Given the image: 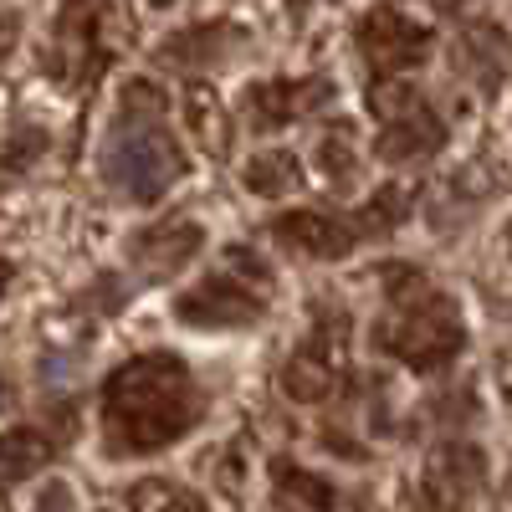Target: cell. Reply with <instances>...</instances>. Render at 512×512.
I'll use <instances>...</instances> for the list:
<instances>
[{"label":"cell","mask_w":512,"mask_h":512,"mask_svg":"<svg viewBox=\"0 0 512 512\" xmlns=\"http://www.w3.org/2000/svg\"><path fill=\"white\" fill-rule=\"evenodd\" d=\"M390 292V318L374 323V349L390 354L420 374L446 369L466 349V323L446 292H436L415 267H390L384 272Z\"/></svg>","instance_id":"obj_2"},{"label":"cell","mask_w":512,"mask_h":512,"mask_svg":"<svg viewBox=\"0 0 512 512\" xmlns=\"http://www.w3.org/2000/svg\"><path fill=\"white\" fill-rule=\"evenodd\" d=\"M16 512H72V487L67 482H41L31 502H16Z\"/></svg>","instance_id":"obj_22"},{"label":"cell","mask_w":512,"mask_h":512,"mask_svg":"<svg viewBox=\"0 0 512 512\" xmlns=\"http://www.w3.org/2000/svg\"><path fill=\"white\" fill-rule=\"evenodd\" d=\"M272 487H277V507L282 512H333L338 507V487L308 466L292 461H272Z\"/></svg>","instance_id":"obj_14"},{"label":"cell","mask_w":512,"mask_h":512,"mask_svg":"<svg viewBox=\"0 0 512 512\" xmlns=\"http://www.w3.org/2000/svg\"><path fill=\"white\" fill-rule=\"evenodd\" d=\"M241 185L251 195H262V200H282V195H292L297 185H303V164H297V154H287V149H267L241 169Z\"/></svg>","instance_id":"obj_17"},{"label":"cell","mask_w":512,"mask_h":512,"mask_svg":"<svg viewBox=\"0 0 512 512\" xmlns=\"http://www.w3.org/2000/svg\"><path fill=\"white\" fill-rule=\"evenodd\" d=\"M200 246H205V231L195 221H159V226L134 236V262L149 277H169V272H180Z\"/></svg>","instance_id":"obj_12"},{"label":"cell","mask_w":512,"mask_h":512,"mask_svg":"<svg viewBox=\"0 0 512 512\" xmlns=\"http://www.w3.org/2000/svg\"><path fill=\"white\" fill-rule=\"evenodd\" d=\"M185 118H190V134L210 159H226L231 154V113L221 108V93L210 82H185Z\"/></svg>","instance_id":"obj_13"},{"label":"cell","mask_w":512,"mask_h":512,"mask_svg":"<svg viewBox=\"0 0 512 512\" xmlns=\"http://www.w3.org/2000/svg\"><path fill=\"white\" fill-rule=\"evenodd\" d=\"M200 420V390L185 359L139 354L103 379V441L113 456H149L175 446Z\"/></svg>","instance_id":"obj_1"},{"label":"cell","mask_w":512,"mask_h":512,"mask_svg":"<svg viewBox=\"0 0 512 512\" xmlns=\"http://www.w3.org/2000/svg\"><path fill=\"white\" fill-rule=\"evenodd\" d=\"M262 313H267V297L251 292V287H241V282L226 277V272H210V277H200L190 292L175 297V318H180L185 328H246V323L262 318Z\"/></svg>","instance_id":"obj_7"},{"label":"cell","mask_w":512,"mask_h":512,"mask_svg":"<svg viewBox=\"0 0 512 512\" xmlns=\"http://www.w3.org/2000/svg\"><path fill=\"white\" fill-rule=\"evenodd\" d=\"M328 98H333V88L323 77H272V82H251L241 108H246V118L262 128V134H272V128H282L292 118L318 113Z\"/></svg>","instance_id":"obj_8"},{"label":"cell","mask_w":512,"mask_h":512,"mask_svg":"<svg viewBox=\"0 0 512 512\" xmlns=\"http://www.w3.org/2000/svg\"><path fill=\"white\" fill-rule=\"evenodd\" d=\"M446 144V128H441V118H436V108L425 103V98H415V103H405L400 113H390L384 118V128H379V159H390V164H400V159H420V154H436Z\"/></svg>","instance_id":"obj_11"},{"label":"cell","mask_w":512,"mask_h":512,"mask_svg":"<svg viewBox=\"0 0 512 512\" xmlns=\"http://www.w3.org/2000/svg\"><path fill=\"white\" fill-rule=\"evenodd\" d=\"M359 52L364 62L379 72V77H390V72H405V67H420L425 57H431V26H420L415 16H405L400 6H374L359 31Z\"/></svg>","instance_id":"obj_6"},{"label":"cell","mask_w":512,"mask_h":512,"mask_svg":"<svg viewBox=\"0 0 512 512\" xmlns=\"http://www.w3.org/2000/svg\"><path fill=\"white\" fill-rule=\"evenodd\" d=\"M318 169H323V180L328 185H354V175H359V154H354V139H349V123L344 128H333V134L318 144V159H313Z\"/></svg>","instance_id":"obj_18"},{"label":"cell","mask_w":512,"mask_h":512,"mask_svg":"<svg viewBox=\"0 0 512 512\" xmlns=\"http://www.w3.org/2000/svg\"><path fill=\"white\" fill-rule=\"evenodd\" d=\"M405 205H410V195L400 190V185H384V190H374L369 195V205L359 210V231L364 236H379V231H395L400 221H405Z\"/></svg>","instance_id":"obj_20"},{"label":"cell","mask_w":512,"mask_h":512,"mask_svg":"<svg viewBox=\"0 0 512 512\" xmlns=\"http://www.w3.org/2000/svg\"><path fill=\"white\" fill-rule=\"evenodd\" d=\"M349 369V323H318L308 344L282 364V395L292 405H323L338 395Z\"/></svg>","instance_id":"obj_5"},{"label":"cell","mask_w":512,"mask_h":512,"mask_svg":"<svg viewBox=\"0 0 512 512\" xmlns=\"http://www.w3.org/2000/svg\"><path fill=\"white\" fill-rule=\"evenodd\" d=\"M52 461V441L31 431V425H16V431H0V487H26L41 466Z\"/></svg>","instance_id":"obj_15"},{"label":"cell","mask_w":512,"mask_h":512,"mask_svg":"<svg viewBox=\"0 0 512 512\" xmlns=\"http://www.w3.org/2000/svg\"><path fill=\"white\" fill-rule=\"evenodd\" d=\"M6 287H11V262L0 256V297H6Z\"/></svg>","instance_id":"obj_24"},{"label":"cell","mask_w":512,"mask_h":512,"mask_svg":"<svg viewBox=\"0 0 512 512\" xmlns=\"http://www.w3.org/2000/svg\"><path fill=\"white\" fill-rule=\"evenodd\" d=\"M226 262H231L236 272H246L256 287H272V267H267V262H256L246 246H226Z\"/></svg>","instance_id":"obj_23"},{"label":"cell","mask_w":512,"mask_h":512,"mask_svg":"<svg viewBox=\"0 0 512 512\" xmlns=\"http://www.w3.org/2000/svg\"><path fill=\"white\" fill-rule=\"evenodd\" d=\"M487 482V456L482 446H466V441H451V446H436L425 456V472H420V487L436 507H461L477 487Z\"/></svg>","instance_id":"obj_10"},{"label":"cell","mask_w":512,"mask_h":512,"mask_svg":"<svg viewBox=\"0 0 512 512\" xmlns=\"http://www.w3.org/2000/svg\"><path fill=\"white\" fill-rule=\"evenodd\" d=\"M103 175L139 205H154L169 185L185 175V149L164 123H123L103 149Z\"/></svg>","instance_id":"obj_4"},{"label":"cell","mask_w":512,"mask_h":512,"mask_svg":"<svg viewBox=\"0 0 512 512\" xmlns=\"http://www.w3.org/2000/svg\"><path fill=\"white\" fill-rule=\"evenodd\" d=\"M502 512H512V477H507V487H502Z\"/></svg>","instance_id":"obj_25"},{"label":"cell","mask_w":512,"mask_h":512,"mask_svg":"<svg viewBox=\"0 0 512 512\" xmlns=\"http://www.w3.org/2000/svg\"><path fill=\"white\" fill-rule=\"evenodd\" d=\"M134 6L128 0H67L52 26V72L72 88L93 82L134 47Z\"/></svg>","instance_id":"obj_3"},{"label":"cell","mask_w":512,"mask_h":512,"mask_svg":"<svg viewBox=\"0 0 512 512\" xmlns=\"http://www.w3.org/2000/svg\"><path fill=\"white\" fill-rule=\"evenodd\" d=\"M169 98L154 88V82H128L123 98H118V118L123 123H164Z\"/></svg>","instance_id":"obj_21"},{"label":"cell","mask_w":512,"mask_h":512,"mask_svg":"<svg viewBox=\"0 0 512 512\" xmlns=\"http://www.w3.org/2000/svg\"><path fill=\"white\" fill-rule=\"evenodd\" d=\"M272 236H277L287 251H297V256L333 262V256H349L364 231H359V221L328 216V210H287V216L272 221Z\"/></svg>","instance_id":"obj_9"},{"label":"cell","mask_w":512,"mask_h":512,"mask_svg":"<svg viewBox=\"0 0 512 512\" xmlns=\"http://www.w3.org/2000/svg\"><path fill=\"white\" fill-rule=\"evenodd\" d=\"M226 41H236V26H195V31H180L169 36L159 47V62L164 67H205V62H221L231 47Z\"/></svg>","instance_id":"obj_16"},{"label":"cell","mask_w":512,"mask_h":512,"mask_svg":"<svg viewBox=\"0 0 512 512\" xmlns=\"http://www.w3.org/2000/svg\"><path fill=\"white\" fill-rule=\"evenodd\" d=\"M507 256H512V221H507Z\"/></svg>","instance_id":"obj_26"},{"label":"cell","mask_w":512,"mask_h":512,"mask_svg":"<svg viewBox=\"0 0 512 512\" xmlns=\"http://www.w3.org/2000/svg\"><path fill=\"white\" fill-rule=\"evenodd\" d=\"M128 507L134 512H205L200 497H190L175 482H159V477H149V482H139L134 492H128Z\"/></svg>","instance_id":"obj_19"}]
</instances>
